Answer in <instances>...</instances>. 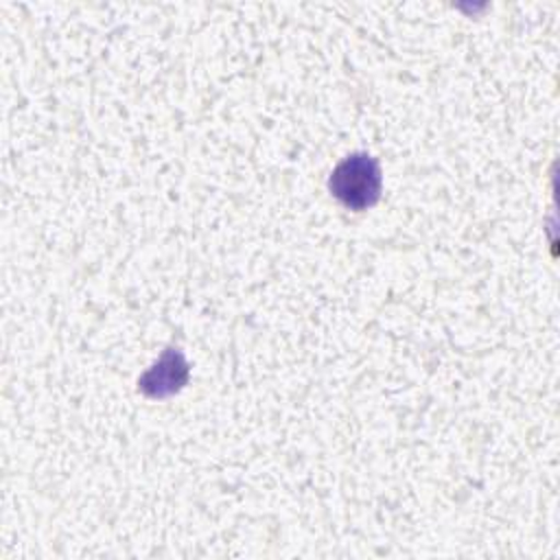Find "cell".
<instances>
[{
    "mask_svg": "<svg viewBox=\"0 0 560 560\" xmlns=\"http://www.w3.org/2000/svg\"><path fill=\"white\" fill-rule=\"evenodd\" d=\"M330 192L348 208L363 210L381 195V171L372 155L354 153L339 162L330 175Z\"/></svg>",
    "mask_w": 560,
    "mask_h": 560,
    "instance_id": "obj_1",
    "label": "cell"
},
{
    "mask_svg": "<svg viewBox=\"0 0 560 560\" xmlns=\"http://www.w3.org/2000/svg\"><path fill=\"white\" fill-rule=\"evenodd\" d=\"M184 378H186V363L179 352L171 350L149 372H144V376L140 378V387L149 396H164L179 389Z\"/></svg>",
    "mask_w": 560,
    "mask_h": 560,
    "instance_id": "obj_2",
    "label": "cell"
}]
</instances>
